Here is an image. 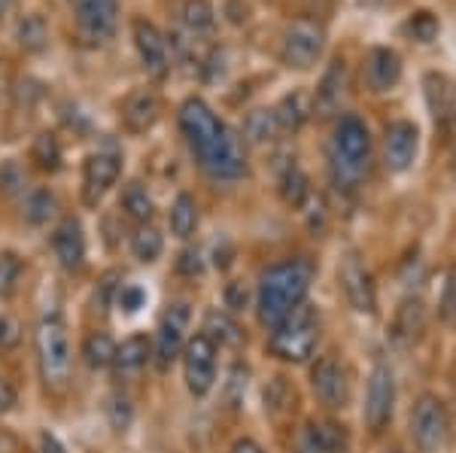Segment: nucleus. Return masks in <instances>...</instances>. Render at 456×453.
I'll list each match as a JSON object with an SVG mask.
<instances>
[{"label": "nucleus", "instance_id": "nucleus-24", "mask_svg": "<svg viewBox=\"0 0 456 453\" xmlns=\"http://www.w3.org/2000/svg\"><path fill=\"white\" fill-rule=\"evenodd\" d=\"M150 360H152V341L146 335H131L122 344H116L113 371L116 377H134L150 365Z\"/></svg>", "mask_w": 456, "mask_h": 453}, {"label": "nucleus", "instance_id": "nucleus-47", "mask_svg": "<svg viewBox=\"0 0 456 453\" xmlns=\"http://www.w3.org/2000/svg\"><path fill=\"white\" fill-rule=\"evenodd\" d=\"M12 405H16V390L0 377V414L12 411Z\"/></svg>", "mask_w": 456, "mask_h": 453}, {"label": "nucleus", "instance_id": "nucleus-22", "mask_svg": "<svg viewBox=\"0 0 456 453\" xmlns=\"http://www.w3.org/2000/svg\"><path fill=\"white\" fill-rule=\"evenodd\" d=\"M161 116V101L152 89H134L122 104V125L128 134H146L156 128Z\"/></svg>", "mask_w": 456, "mask_h": 453}, {"label": "nucleus", "instance_id": "nucleus-8", "mask_svg": "<svg viewBox=\"0 0 456 453\" xmlns=\"http://www.w3.org/2000/svg\"><path fill=\"white\" fill-rule=\"evenodd\" d=\"M338 287H341L344 302L356 313H378V287H374V274L369 262L362 259L359 250H344L338 262Z\"/></svg>", "mask_w": 456, "mask_h": 453}, {"label": "nucleus", "instance_id": "nucleus-2", "mask_svg": "<svg viewBox=\"0 0 456 453\" xmlns=\"http://www.w3.org/2000/svg\"><path fill=\"white\" fill-rule=\"evenodd\" d=\"M314 283V262L305 255L283 259L265 268L256 289V320L265 332H274L292 311L307 302Z\"/></svg>", "mask_w": 456, "mask_h": 453}, {"label": "nucleus", "instance_id": "nucleus-35", "mask_svg": "<svg viewBox=\"0 0 456 453\" xmlns=\"http://www.w3.org/2000/svg\"><path fill=\"white\" fill-rule=\"evenodd\" d=\"M31 158L40 171H49L55 174L61 167V143L53 131H43V134L34 137V146H31Z\"/></svg>", "mask_w": 456, "mask_h": 453}, {"label": "nucleus", "instance_id": "nucleus-10", "mask_svg": "<svg viewBox=\"0 0 456 453\" xmlns=\"http://www.w3.org/2000/svg\"><path fill=\"white\" fill-rule=\"evenodd\" d=\"M326 53V28L314 19H296L286 25L281 58L292 70H311Z\"/></svg>", "mask_w": 456, "mask_h": 453}, {"label": "nucleus", "instance_id": "nucleus-46", "mask_svg": "<svg viewBox=\"0 0 456 453\" xmlns=\"http://www.w3.org/2000/svg\"><path fill=\"white\" fill-rule=\"evenodd\" d=\"M21 182V174L16 171V165H4L0 167V186H4V192H12V189H16Z\"/></svg>", "mask_w": 456, "mask_h": 453}, {"label": "nucleus", "instance_id": "nucleus-25", "mask_svg": "<svg viewBox=\"0 0 456 453\" xmlns=\"http://www.w3.org/2000/svg\"><path fill=\"white\" fill-rule=\"evenodd\" d=\"M344 85H347V68H344V61H332V68L326 70L320 89L314 94L316 109H320V113H332L344 98Z\"/></svg>", "mask_w": 456, "mask_h": 453}, {"label": "nucleus", "instance_id": "nucleus-31", "mask_svg": "<svg viewBox=\"0 0 456 453\" xmlns=\"http://www.w3.org/2000/svg\"><path fill=\"white\" fill-rule=\"evenodd\" d=\"M122 210L128 219H134L137 225L150 222L152 214H156V204H152V195L146 192L143 182H128L122 192Z\"/></svg>", "mask_w": 456, "mask_h": 453}, {"label": "nucleus", "instance_id": "nucleus-41", "mask_svg": "<svg viewBox=\"0 0 456 453\" xmlns=\"http://www.w3.org/2000/svg\"><path fill=\"white\" fill-rule=\"evenodd\" d=\"M292 399H296V392L289 390V384H286L283 377H274V381L265 386V411L281 414V411L289 408Z\"/></svg>", "mask_w": 456, "mask_h": 453}, {"label": "nucleus", "instance_id": "nucleus-18", "mask_svg": "<svg viewBox=\"0 0 456 453\" xmlns=\"http://www.w3.org/2000/svg\"><path fill=\"white\" fill-rule=\"evenodd\" d=\"M350 435L338 420H307L296 435V453H347Z\"/></svg>", "mask_w": 456, "mask_h": 453}, {"label": "nucleus", "instance_id": "nucleus-30", "mask_svg": "<svg viewBox=\"0 0 456 453\" xmlns=\"http://www.w3.org/2000/svg\"><path fill=\"white\" fill-rule=\"evenodd\" d=\"M161 250H165V238H161V231L156 229L152 222H143L134 229V235H131V253H134L137 262H143V265H150V262H156Z\"/></svg>", "mask_w": 456, "mask_h": 453}, {"label": "nucleus", "instance_id": "nucleus-51", "mask_svg": "<svg viewBox=\"0 0 456 453\" xmlns=\"http://www.w3.org/2000/svg\"><path fill=\"white\" fill-rule=\"evenodd\" d=\"M4 328H6V323H4V320H0V347H4V338H6V332H4Z\"/></svg>", "mask_w": 456, "mask_h": 453}, {"label": "nucleus", "instance_id": "nucleus-44", "mask_svg": "<svg viewBox=\"0 0 456 453\" xmlns=\"http://www.w3.org/2000/svg\"><path fill=\"white\" fill-rule=\"evenodd\" d=\"M143 302H146V292L141 287H125V283H122L119 292H116V304H119L122 311H128V313L141 311Z\"/></svg>", "mask_w": 456, "mask_h": 453}, {"label": "nucleus", "instance_id": "nucleus-1", "mask_svg": "<svg viewBox=\"0 0 456 453\" xmlns=\"http://www.w3.org/2000/svg\"><path fill=\"white\" fill-rule=\"evenodd\" d=\"M189 150L195 152L201 171L213 180H238L247 174L244 143L232 128L213 113L204 98H186L176 113Z\"/></svg>", "mask_w": 456, "mask_h": 453}, {"label": "nucleus", "instance_id": "nucleus-20", "mask_svg": "<svg viewBox=\"0 0 456 453\" xmlns=\"http://www.w3.org/2000/svg\"><path fill=\"white\" fill-rule=\"evenodd\" d=\"M53 250L64 271H79L86 265V231L77 216H64L53 231Z\"/></svg>", "mask_w": 456, "mask_h": 453}, {"label": "nucleus", "instance_id": "nucleus-43", "mask_svg": "<svg viewBox=\"0 0 456 453\" xmlns=\"http://www.w3.org/2000/svg\"><path fill=\"white\" fill-rule=\"evenodd\" d=\"M408 31L417 36V40L420 43H429L432 36L438 34V21L429 16V12H417L414 19L408 21Z\"/></svg>", "mask_w": 456, "mask_h": 453}, {"label": "nucleus", "instance_id": "nucleus-39", "mask_svg": "<svg viewBox=\"0 0 456 453\" xmlns=\"http://www.w3.org/2000/svg\"><path fill=\"white\" fill-rule=\"evenodd\" d=\"M247 377H249V368H247V365H240V362H234L232 371H228V381L223 384V399H225V405L232 408V411H238V408L244 405Z\"/></svg>", "mask_w": 456, "mask_h": 453}, {"label": "nucleus", "instance_id": "nucleus-6", "mask_svg": "<svg viewBox=\"0 0 456 453\" xmlns=\"http://www.w3.org/2000/svg\"><path fill=\"white\" fill-rule=\"evenodd\" d=\"M451 438V414L436 392H420L411 408V441L420 453H441Z\"/></svg>", "mask_w": 456, "mask_h": 453}, {"label": "nucleus", "instance_id": "nucleus-42", "mask_svg": "<svg viewBox=\"0 0 456 453\" xmlns=\"http://www.w3.org/2000/svg\"><path fill=\"white\" fill-rule=\"evenodd\" d=\"M122 277L116 274V271H110L101 277V283H98V292H94V311H101V313H107L110 311V304L116 302V292H119L122 287Z\"/></svg>", "mask_w": 456, "mask_h": 453}, {"label": "nucleus", "instance_id": "nucleus-7", "mask_svg": "<svg viewBox=\"0 0 456 453\" xmlns=\"http://www.w3.org/2000/svg\"><path fill=\"white\" fill-rule=\"evenodd\" d=\"M311 392L314 399L320 401L326 411H344L350 405V392H353V381H350V368L344 365V360L338 353H326L316 356L311 362Z\"/></svg>", "mask_w": 456, "mask_h": 453}, {"label": "nucleus", "instance_id": "nucleus-34", "mask_svg": "<svg viewBox=\"0 0 456 453\" xmlns=\"http://www.w3.org/2000/svg\"><path fill=\"white\" fill-rule=\"evenodd\" d=\"M277 134H281V125H277L274 109H256V113L247 116L244 137L249 143H271Z\"/></svg>", "mask_w": 456, "mask_h": 453}, {"label": "nucleus", "instance_id": "nucleus-33", "mask_svg": "<svg viewBox=\"0 0 456 453\" xmlns=\"http://www.w3.org/2000/svg\"><path fill=\"white\" fill-rule=\"evenodd\" d=\"M183 25L192 34H208L216 25V10H213L210 0H183Z\"/></svg>", "mask_w": 456, "mask_h": 453}, {"label": "nucleus", "instance_id": "nucleus-11", "mask_svg": "<svg viewBox=\"0 0 456 453\" xmlns=\"http://www.w3.org/2000/svg\"><path fill=\"white\" fill-rule=\"evenodd\" d=\"M216 356L219 347L204 332H195L183 347V381L195 399H208L216 386Z\"/></svg>", "mask_w": 456, "mask_h": 453}, {"label": "nucleus", "instance_id": "nucleus-38", "mask_svg": "<svg viewBox=\"0 0 456 453\" xmlns=\"http://www.w3.org/2000/svg\"><path fill=\"white\" fill-rule=\"evenodd\" d=\"M104 414L116 433H125V429L131 426V420H134V405H131V399L125 396V392H110Z\"/></svg>", "mask_w": 456, "mask_h": 453}, {"label": "nucleus", "instance_id": "nucleus-40", "mask_svg": "<svg viewBox=\"0 0 456 453\" xmlns=\"http://www.w3.org/2000/svg\"><path fill=\"white\" fill-rule=\"evenodd\" d=\"M438 320L444 326L456 323V265H451L444 271V280H441V292H438Z\"/></svg>", "mask_w": 456, "mask_h": 453}, {"label": "nucleus", "instance_id": "nucleus-17", "mask_svg": "<svg viewBox=\"0 0 456 453\" xmlns=\"http://www.w3.org/2000/svg\"><path fill=\"white\" fill-rule=\"evenodd\" d=\"M131 34H134V49H137V58H141L146 77L165 79L167 73H171V49H167L165 34L146 19H134Z\"/></svg>", "mask_w": 456, "mask_h": 453}, {"label": "nucleus", "instance_id": "nucleus-16", "mask_svg": "<svg viewBox=\"0 0 456 453\" xmlns=\"http://www.w3.org/2000/svg\"><path fill=\"white\" fill-rule=\"evenodd\" d=\"M420 150V128L411 119H395L389 122L384 131V167L389 174H404L411 171Z\"/></svg>", "mask_w": 456, "mask_h": 453}, {"label": "nucleus", "instance_id": "nucleus-4", "mask_svg": "<svg viewBox=\"0 0 456 453\" xmlns=\"http://www.w3.org/2000/svg\"><path fill=\"white\" fill-rule=\"evenodd\" d=\"M320 311L311 302L296 308L274 332H268V350L274 360L289 365H305L320 347Z\"/></svg>", "mask_w": 456, "mask_h": 453}, {"label": "nucleus", "instance_id": "nucleus-5", "mask_svg": "<svg viewBox=\"0 0 456 453\" xmlns=\"http://www.w3.org/2000/svg\"><path fill=\"white\" fill-rule=\"evenodd\" d=\"M34 350H37V368L46 384V390L61 392L70 381V338L68 323L58 311L46 313L34 332Z\"/></svg>", "mask_w": 456, "mask_h": 453}, {"label": "nucleus", "instance_id": "nucleus-49", "mask_svg": "<svg viewBox=\"0 0 456 453\" xmlns=\"http://www.w3.org/2000/svg\"><path fill=\"white\" fill-rule=\"evenodd\" d=\"M40 453H68L53 433H40Z\"/></svg>", "mask_w": 456, "mask_h": 453}, {"label": "nucleus", "instance_id": "nucleus-50", "mask_svg": "<svg viewBox=\"0 0 456 453\" xmlns=\"http://www.w3.org/2000/svg\"><path fill=\"white\" fill-rule=\"evenodd\" d=\"M6 10H10V0H0V19L6 16Z\"/></svg>", "mask_w": 456, "mask_h": 453}, {"label": "nucleus", "instance_id": "nucleus-48", "mask_svg": "<svg viewBox=\"0 0 456 453\" xmlns=\"http://www.w3.org/2000/svg\"><path fill=\"white\" fill-rule=\"evenodd\" d=\"M228 453H265V448H262V444L259 441H256V438H238V441H234L232 444V450H228Z\"/></svg>", "mask_w": 456, "mask_h": 453}, {"label": "nucleus", "instance_id": "nucleus-27", "mask_svg": "<svg viewBox=\"0 0 456 453\" xmlns=\"http://www.w3.org/2000/svg\"><path fill=\"white\" fill-rule=\"evenodd\" d=\"M167 225H171V235L180 240H189L198 231V204L192 195L180 192L171 204V214H167Z\"/></svg>", "mask_w": 456, "mask_h": 453}, {"label": "nucleus", "instance_id": "nucleus-15", "mask_svg": "<svg viewBox=\"0 0 456 453\" xmlns=\"http://www.w3.org/2000/svg\"><path fill=\"white\" fill-rule=\"evenodd\" d=\"M122 174V156L116 150H98L83 162V201L94 207Z\"/></svg>", "mask_w": 456, "mask_h": 453}, {"label": "nucleus", "instance_id": "nucleus-32", "mask_svg": "<svg viewBox=\"0 0 456 453\" xmlns=\"http://www.w3.org/2000/svg\"><path fill=\"white\" fill-rule=\"evenodd\" d=\"M281 195L289 207H305V201L311 198V180L298 165H286L281 171Z\"/></svg>", "mask_w": 456, "mask_h": 453}, {"label": "nucleus", "instance_id": "nucleus-45", "mask_svg": "<svg viewBox=\"0 0 456 453\" xmlns=\"http://www.w3.org/2000/svg\"><path fill=\"white\" fill-rule=\"evenodd\" d=\"M176 268H180V271L183 274H189V277H192V274H201V253H198V250H183L180 253V259H176Z\"/></svg>", "mask_w": 456, "mask_h": 453}, {"label": "nucleus", "instance_id": "nucleus-14", "mask_svg": "<svg viewBox=\"0 0 456 453\" xmlns=\"http://www.w3.org/2000/svg\"><path fill=\"white\" fill-rule=\"evenodd\" d=\"M189 320H192V311H189L186 302H171L167 311L161 313L156 344H152V356H156V365L161 371L171 368L174 360L183 356V347L189 341Z\"/></svg>", "mask_w": 456, "mask_h": 453}, {"label": "nucleus", "instance_id": "nucleus-28", "mask_svg": "<svg viewBox=\"0 0 456 453\" xmlns=\"http://www.w3.org/2000/svg\"><path fill=\"white\" fill-rule=\"evenodd\" d=\"M16 40H19L21 53H28V55L43 53V49L49 46V25H46V19L37 16V12L25 16L16 25Z\"/></svg>", "mask_w": 456, "mask_h": 453}, {"label": "nucleus", "instance_id": "nucleus-13", "mask_svg": "<svg viewBox=\"0 0 456 453\" xmlns=\"http://www.w3.org/2000/svg\"><path fill=\"white\" fill-rule=\"evenodd\" d=\"M423 98L436 131L447 143H456V83L447 73L429 70L423 77Z\"/></svg>", "mask_w": 456, "mask_h": 453}, {"label": "nucleus", "instance_id": "nucleus-37", "mask_svg": "<svg viewBox=\"0 0 456 453\" xmlns=\"http://www.w3.org/2000/svg\"><path fill=\"white\" fill-rule=\"evenodd\" d=\"M19 280H21V259L12 250H4L0 253V298L10 302L19 289Z\"/></svg>", "mask_w": 456, "mask_h": 453}, {"label": "nucleus", "instance_id": "nucleus-52", "mask_svg": "<svg viewBox=\"0 0 456 453\" xmlns=\"http://www.w3.org/2000/svg\"><path fill=\"white\" fill-rule=\"evenodd\" d=\"M4 64V61H0ZM0 92H4V68H0Z\"/></svg>", "mask_w": 456, "mask_h": 453}, {"label": "nucleus", "instance_id": "nucleus-21", "mask_svg": "<svg viewBox=\"0 0 456 453\" xmlns=\"http://www.w3.org/2000/svg\"><path fill=\"white\" fill-rule=\"evenodd\" d=\"M362 77H365V85H369L374 94L393 92L395 85H399V79H402V58H399V53H395V49H389V46L369 49Z\"/></svg>", "mask_w": 456, "mask_h": 453}, {"label": "nucleus", "instance_id": "nucleus-9", "mask_svg": "<svg viewBox=\"0 0 456 453\" xmlns=\"http://www.w3.org/2000/svg\"><path fill=\"white\" fill-rule=\"evenodd\" d=\"M395 411V371L387 360H374L365 384V405H362V423L371 435H380L389 426Z\"/></svg>", "mask_w": 456, "mask_h": 453}, {"label": "nucleus", "instance_id": "nucleus-23", "mask_svg": "<svg viewBox=\"0 0 456 453\" xmlns=\"http://www.w3.org/2000/svg\"><path fill=\"white\" fill-rule=\"evenodd\" d=\"M316 113V104H314V94L305 92V89H296L289 94H283L281 104L274 107V116H277V125L281 131H289V134H296L311 122V116Z\"/></svg>", "mask_w": 456, "mask_h": 453}, {"label": "nucleus", "instance_id": "nucleus-19", "mask_svg": "<svg viewBox=\"0 0 456 453\" xmlns=\"http://www.w3.org/2000/svg\"><path fill=\"white\" fill-rule=\"evenodd\" d=\"M426 323H429V311L420 295H404L399 308L393 313V326H389V338L395 347L408 350L423 338Z\"/></svg>", "mask_w": 456, "mask_h": 453}, {"label": "nucleus", "instance_id": "nucleus-3", "mask_svg": "<svg viewBox=\"0 0 456 453\" xmlns=\"http://www.w3.org/2000/svg\"><path fill=\"white\" fill-rule=\"evenodd\" d=\"M371 167V131L359 116H341L329 137V177L335 189L353 192Z\"/></svg>", "mask_w": 456, "mask_h": 453}, {"label": "nucleus", "instance_id": "nucleus-29", "mask_svg": "<svg viewBox=\"0 0 456 453\" xmlns=\"http://www.w3.org/2000/svg\"><path fill=\"white\" fill-rule=\"evenodd\" d=\"M113 360H116V341L107 332H92L83 341V362L92 371L113 368Z\"/></svg>", "mask_w": 456, "mask_h": 453}, {"label": "nucleus", "instance_id": "nucleus-12", "mask_svg": "<svg viewBox=\"0 0 456 453\" xmlns=\"http://www.w3.org/2000/svg\"><path fill=\"white\" fill-rule=\"evenodd\" d=\"M73 21L79 40L101 46L119 28V0H73Z\"/></svg>", "mask_w": 456, "mask_h": 453}, {"label": "nucleus", "instance_id": "nucleus-26", "mask_svg": "<svg viewBox=\"0 0 456 453\" xmlns=\"http://www.w3.org/2000/svg\"><path fill=\"white\" fill-rule=\"evenodd\" d=\"M201 332L208 335L216 347H238L240 341H244L240 326L234 323V317H232V313H225V311H208Z\"/></svg>", "mask_w": 456, "mask_h": 453}, {"label": "nucleus", "instance_id": "nucleus-36", "mask_svg": "<svg viewBox=\"0 0 456 453\" xmlns=\"http://www.w3.org/2000/svg\"><path fill=\"white\" fill-rule=\"evenodd\" d=\"M58 210V198L49 189H34L31 195L25 198V207H21V214H25V219L31 225H46L49 219L55 216Z\"/></svg>", "mask_w": 456, "mask_h": 453}]
</instances>
